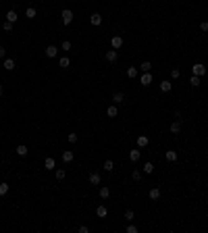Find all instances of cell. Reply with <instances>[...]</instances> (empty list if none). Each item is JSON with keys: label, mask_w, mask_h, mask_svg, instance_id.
Instances as JSON below:
<instances>
[{"label": "cell", "mask_w": 208, "mask_h": 233, "mask_svg": "<svg viewBox=\"0 0 208 233\" xmlns=\"http://www.w3.org/2000/svg\"><path fill=\"white\" fill-rule=\"evenodd\" d=\"M44 52H46V56H48V58H54V56L58 54V48H56L54 44H50V46H46V50H44Z\"/></svg>", "instance_id": "5b68a950"}, {"label": "cell", "mask_w": 208, "mask_h": 233, "mask_svg": "<svg viewBox=\"0 0 208 233\" xmlns=\"http://www.w3.org/2000/svg\"><path fill=\"white\" fill-rule=\"evenodd\" d=\"M2 94H4V88H2V83H0V98H2Z\"/></svg>", "instance_id": "7bdbcfd3"}, {"label": "cell", "mask_w": 208, "mask_h": 233, "mask_svg": "<svg viewBox=\"0 0 208 233\" xmlns=\"http://www.w3.org/2000/svg\"><path fill=\"white\" fill-rule=\"evenodd\" d=\"M2 67H4V71H13L15 69V61L13 58H4V65H2Z\"/></svg>", "instance_id": "ffe728a7"}, {"label": "cell", "mask_w": 208, "mask_h": 233, "mask_svg": "<svg viewBox=\"0 0 208 233\" xmlns=\"http://www.w3.org/2000/svg\"><path fill=\"white\" fill-rule=\"evenodd\" d=\"M58 65H61V69H69V65H71V58H69V56H62L61 61H58Z\"/></svg>", "instance_id": "7402d4cb"}, {"label": "cell", "mask_w": 208, "mask_h": 233, "mask_svg": "<svg viewBox=\"0 0 208 233\" xmlns=\"http://www.w3.org/2000/svg\"><path fill=\"white\" fill-rule=\"evenodd\" d=\"M35 15H38V11H35L34 7H29L27 11H25V17H27V19H35Z\"/></svg>", "instance_id": "d4e9b609"}, {"label": "cell", "mask_w": 208, "mask_h": 233, "mask_svg": "<svg viewBox=\"0 0 208 233\" xmlns=\"http://www.w3.org/2000/svg\"><path fill=\"white\" fill-rule=\"evenodd\" d=\"M148 196H150V200L156 202V200H160V190H158V187H152V190L148 192Z\"/></svg>", "instance_id": "9a60e30c"}, {"label": "cell", "mask_w": 208, "mask_h": 233, "mask_svg": "<svg viewBox=\"0 0 208 233\" xmlns=\"http://www.w3.org/2000/svg\"><path fill=\"white\" fill-rule=\"evenodd\" d=\"M108 196H111V190H108V187H106V185H104V187H100V198H108Z\"/></svg>", "instance_id": "83f0119b"}, {"label": "cell", "mask_w": 208, "mask_h": 233, "mask_svg": "<svg viewBox=\"0 0 208 233\" xmlns=\"http://www.w3.org/2000/svg\"><path fill=\"white\" fill-rule=\"evenodd\" d=\"M96 217H98V219H106V217H108L106 206H98V208H96Z\"/></svg>", "instance_id": "8fae6325"}, {"label": "cell", "mask_w": 208, "mask_h": 233, "mask_svg": "<svg viewBox=\"0 0 208 233\" xmlns=\"http://www.w3.org/2000/svg\"><path fill=\"white\" fill-rule=\"evenodd\" d=\"M79 233H90V227H85V225H81V227H79Z\"/></svg>", "instance_id": "60d3db41"}, {"label": "cell", "mask_w": 208, "mask_h": 233, "mask_svg": "<svg viewBox=\"0 0 208 233\" xmlns=\"http://www.w3.org/2000/svg\"><path fill=\"white\" fill-rule=\"evenodd\" d=\"M123 100H125L123 92H115V94H112V102L115 104H123Z\"/></svg>", "instance_id": "7c38bea8"}, {"label": "cell", "mask_w": 208, "mask_h": 233, "mask_svg": "<svg viewBox=\"0 0 208 233\" xmlns=\"http://www.w3.org/2000/svg\"><path fill=\"white\" fill-rule=\"evenodd\" d=\"M139 83H142L144 88H148V85L152 83V73H144V75L139 77Z\"/></svg>", "instance_id": "52a82bcc"}, {"label": "cell", "mask_w": 208, "mask_h": 233, "mask_svg": "<svg viewBox=\"0 0 208 233\" xmlns=\"http://www.w3.org/2000/svg\"><path fill=\"white\" fill-rule=\"evenodd\" d=\"M127 77L135 79V77H138V67H129V69H127Z\"/></svg>", "instance_id": "4316f807"}, {"label": "cell", "mask_w": 208, "mask_h": 233, "mask_svg": "<svg viewBox=\"0 0 208 233\" xmlns=\"http://www.w3.org/2000/svg\"><path fill=\"white\" fill-rule=\"evenodd\" d=\"M171 88H173V83L169 81V79H165V81H160V89H162V92H171Z\"/></svg>", "instance_id": "ac0fdd59"}, {"label": "cell", "mask_w": 208, "mask_h": 233, "mask_svg": "<svg viewBox=\"0 0 208 233\" xmlns=\"http://www.w3.org/2000/svg\"><path fill=\"white\" fill-rule=\"evenodd\" d=\"M206 35H208V31H206Z\"/></svg>", "instance_id": "ee69618b"}, {"label": "cell", "mask_w": 208, "mask_h": 233, "mask_svg": "<svg viewBox=\"0 0 208 233\" xmlns=\"http://www.w3.org/2000/svg\"><path fill=\"white\" fill-rule=\"evenodd\" d=\"M15 152H17V154H19V156H27V146H23V144H21V146H17V150H15Z\"/></svg>", "instance_id": "cb8c5ba5"}, {"label": "cell", "mask_w": 208, "mask_h": 233, "mask_svg": "<svg viewBox=\"0 0 208 233\" xmlns=\"http://www.w3.org/2000/svg\"><path fill=\"white\" fill-rule=\"evenodd\" d=\"M127 233H138V227H135V225H129V227H127Z\"/></svg>", "instance_id": "ab89813d"}, {"label": "cell", "mask_w": 208, "mask_h": 233, "mask_svg": "<svg viewBox=\"0 0 208 233\" xmlns=\"http://www.w3.org/2000/svg\"><path fill=\"white\" fill-rule=\"evenodd\" d=\"M179 131H181V119H177V121H173V123H171V133H175V135H177Z\"/></svg>", "instance_id": "4fadbf2b"}, {"label": "cell", "mask_w": 208, "mask_h": 233, "mask_svg": "<svg viewBox=\"0 0 208 233\" xmlns=\"http://www.w3.org/2000/svg\"><path fill=\"white\" fill-rule=\"evenodd\" d=\"M2 29H4V31H13V23H11V21H4V23H2Z\"/></svg>", "instance_id": "836d02e7"}, {"label": "cell", "mask_w": 208, "mask_h": 233, "mask_svg": "<svg viewBox=\"0 0 208 233\" xmlns=\"http://www.w3.org/2000/svg\"><path fill=\"white\" fill-rule=\"evenodd\" d=\"M61 17H62V25H71L73 23V11H69V8H65L61 13Z\"/></svg>", "instance_id": "6da1fadb"}, {"label": "cell", "mask_w": 208, "mask_h": 233, "mask_svg": "<svg viewBox=\"0 0 208 233\" xmlns=\"http://www.w3.org/2000/svg\"><path fill=\"white\" fill-rule=\"evenodd\" d=\"M139 156H142V152L139 150H129V160H131V162H138Z\"/></svg>", "instance_id": "e0dca14e"}, {"label": "cell", "mask_w": 208, "mask_h": 233, "mask_svg": "<svg viewBox=\"0 0 208 233\" xmlns=\"http://www.w3.org/2000/svg\"><path fill=\"white\" fill-rule=\"evenodd\" d=\"M67 139H69V144H75L79 137H77V133H69V135H67Z\"/></svg>", "instance_id": "e575fe53"}, {"label": "cell", "mask_w": 208, "mask_h": 233, "mask_svg": "<svg viewBox=\"0 0 208 233\" xmlns=\"http://www.w3.org/2000/svg\"><path fill=\"white\" fill-rule=\"evenodd\" d=\"M7 56V50H4V46H0V58H4Z\"/></svg>", "instance_id": "b9f144b4"}, {"label": "cell", "mask_w": 208, "mask_h": 233, "mask_svg": "<svg viewBox=\"0 0 208 233\" xmlns=\"http://www.w3.org/2000/svg\"><path fill=\"white\" fill-rule=\"evenodd\" d=\"M106 115L111 116V119H115V116L119 115V108H117V104H112V106H108V108H106Z\"/></svg>", "instance_id": "2e32d148"}, {"label": "cell", "mask_w": 208, "mask_h": 233, "mask_svg": "<svg viewBox=\"0 0 208 233\" xmlns=\"http://www.w3.org/2000/svg\"><path fill=\"white\" fill-rule=\"evenodd\" d=\"M88 181H90V185H100L102 183V177H100V173H90Z\"/></svg>", "instance_id": "277c9868"}, {"label": "cell", "mask_w": 208, "mask_h": 233, "mask_svg": "<svg viewBox=\"0 0 208 233\" xmlns=\"http://www.w3.org/2000/svg\"><path fill=\"white\" fill-rule=\"evenodd\" d=\"M112 169H115V162H112L111 158H108V160H104V171H106V173H111Z\"/></svg>", "instance_id": "484cf974"}, {"label": "cell", "mask_w": 208, "mask_h": 233, "mask_svg": "<svg viewBox=\"0 0 208 233\" xmlns=\"http://www.w3.org/2000/svg\"><path fill=\"white\" fill-rule=\"evenodd\" d=\"M148 144H150L148 135H138V148H146Z\"/></svg>", "instance_id": "5bb4252c"}, {"label": "cell", "mask_w": 208, "mask_h": 233, "mask_svg": "<svg viewBox=\"0 0 208 233\" xmlns=\"http://www.w3.org/2000/svg\"><path fill=\"white\" fill-rule=\"evenodd\" d=\"M179 75H181L179 69H171V77H173V79H179Z\"/></svg>", "instance_id": "d590c367"}, {"label": "cell", "mask_w": 208, "mask_h": 233, "mask_svg": "<svg viewBox=\"0 0 208 233\" xmlns=\"http://www.w3.org/2000/svg\"><path fill=\"white\" fill-rule=\"evenodd\" d=\"M165 158L169 160V162H175V160H177V152H175V150H166Z\"/></svg>", "instance_id": "d6986e66"}, {"label": "cell", "mask_w": 208, "mask_h": 233, "mask_svg": "<svg viewBox=\"0 0 208 233\" xmlns=\"http://www.w3.org/2000/svg\"><path fill=\"white\" fill-rule=\"evenodd\" d=\"M142 171H144V173H148V175H150V173L154 171V165H152V162H146V165L142 167Z\"/></svg>", "instance_id": "f546056e"}, {"label": "cell", "mask_w": 208, "mask_h": 233, "mask_svg": "<svg viewBox=\"0 0 208 233\" xmlns=\"http://www.w3.org/2000/svg\"><path fill=\"white\" fill-rule=\"evenodd\" d=\"M17 19H19V15H17V13H15V11H13V8H11V11H8V13H7V21H11V23H15V21H17Z\"/></svg>", "instance_id": "603a6c76"}, {"label": "cell", "mask_w": 208, "mask_h": 233, "mask_svg": "<svg viewBox=\"0 0 208 233\" xmlns=\"http://www.w3.org/2000/svg\"><path fill=\"white\" fill-rule=\"evenodd\" d=\"M131 177L135 179V181H139V179H142V171H138V169H135V171L131 173Z\"/></svg>", "instance_id": "8d00e7d4"}, {"label": "cell", "mask_w": 208, "mask_h": 233, "mask_svg": "<svg viewBox=\"0 0 208 233\" xmlns=\"http://www.w3.org/2000/svg\"><path fill=\"white\" fill-rule=\"evenodd\" d=\"M8 194V183H0V196H7Z\"/></svg>", "instance_id": "d6a6232c"}, {"label": "cell", "mask_w": 208, "mask_h": 233, "mask_svg": "<svg viewBox=\"0 0 208 233\" xmlns=\"http://www.w3.org/2000/svg\"><path fill=\"white\" fill-rule=\"evenodd\" d=\"M192 73L198 75V77H204V75H206V67H204L202 62H196L194 67H192Z\"/></svg>", "instance_id": "7a4b0ae2"}, {"label": "cell", "mask_w": 208, "mask_h": 233, "mask_svg": "<svg viewBox=\"0 0 208 233\" xmlns=\"http://www.w3.org/2000/svg\"><path fill=\"white\" fill-rule=\"evenodd\" d=\"M111 46L115 50H119L121 48V46H123V38H121V35H112V40H111Z\"/></svg>", "instance_id": "8992f818"}, {"label": "cell", "mask_w": 208, "mask_h": 233, "mask_svg": "<svg viewBox=\"0 0 208 233\" xmlns=\"http://www.w3.org/2000/svg\"><path fill=\"white\" fill-rule=\"evenodd\" d=\"M200 29L206 34V31H208V21H202V23H200Z\"/></svg>", "instance_id": "f35d334b"}, {"label": "cell", "mask_w": 208, "mask_h": 233, "mask_svg": "<svg viewBox=\"0 0 208 233\" xmlns=\"http://www.w3.org/2000/svg\"><path fill=\"white\" fill-rule=\"evenodd\" d=\"M104 58H106L108 62H117V58H119V52H117L115 48H112V50H106V54H104Z\"/></svg>", "instance_id": "3957f363"}, {"label": "cell", "mask_w": 208, "mask_h": 233, "mask_svg": "<svg viewBox=\"0 0 208 233\" xmlns=\"http://www.w3.org/2000/svg\"><path fill=\"white\" fill-rule=\"evenodd\" d=\"M125 219H127V221H133V219H135V212H133L131 208H129V210H125Z\"/></svg>", "instance_id": "1f68e13d"}, {"label": "cell", "mask_w": 208, "mask_h": 233, "mask_svg": "<svg viewBox=\"0 0 208 233\" xmlns=\"http://www.w3.org/2000/svg\"><path fill=\"white\" fill-rule=\"evenodd\" d=\"M90 23L94 25V27H98V25L102 23V15H100V13H94V15L90 17Z\"/></svg>", "instance_id": "9c48e42d"}, {"label": "cell", "mask_w": 208, "mask_h": 233, "mask_svg": "<svg viewBox=\"0 0 208 233\" xmlns=\"http://www.w3.org/2000/svg\"><path fill=\"white\" fill-rule=\"evenodd\" d=\"M189 85H192V88H198V85H200V77H198V75H192V79H189Z\"/></svg>", "instance_id": "f1b7e54d"}, {"label": "cell", "mask_w": 208, "mask_h": 233, "mask_svg": "<svg viewBox=\"0 0 208 233\" xmlns=\"http://www.w3.org/2000/svg\"><path fill=\"white\" fill-rule=\"evenodd\" d=\"M61 48H62V50H71V42H69V40H65V42L61 44Z\"/></svg>", "instance_id": "74e56055"}, {"label": "cell", "mask_w": 208, "mask_h": 233, "mask_svg": "<svg viewBox=\"0 0 208 233\" xmlns=\"http://www.w3.org/2000/svg\"><path fill=\"white\" fill-rule=\"evenodd\" d=\"M65 177H67V173H65V169H56V179H58V181H62Z\"/></svg>", "instance_id": "4dcf8cb0"}, {"label": "cell", "mask_w": 208, "mask_h": 233, "mask_svg": "<svg viewBox=\"0 0 208 233\" xmlns=\"http://www.w3.org/2000/svg\"><path fill=\"white\" fill-rule=\"evenodd\" d=\"M139 69H142L144 73H150V71H152V62H150V61H144L142 65H139Z\"/></svg>", "instance_id": "44dd1931"}, {"label": "cell", "mask_w": 208, "mask_h": 233, "mask_svg": "<svg viewBox=\"0 0 208 233\" xmlns=\"http://www.w3.org/2000/svg\"><path fill=\"white\" fill-rule=\"evenodd\" d=\"M54 167H56V162H54L52 156H48L46 160H44V169H46V171H54Z\"/></svg>", "instance_id": "ba28073f"}, {"label": "cell", "mask_w": 208, "mask_h": 233, "mask_svg": "<svg viewBox=\"0 0 208 233\" xmlns=\"http://www.w3.org/2000/svg\"><path fill=\"white\" fill-rule=\"evenodd\" d=\"M73 158H75L73 150H65V152H62V162H67V165H69V162L73 160Z\"/></svg>", "instance_id": "30bf717a"}]
</instances>
